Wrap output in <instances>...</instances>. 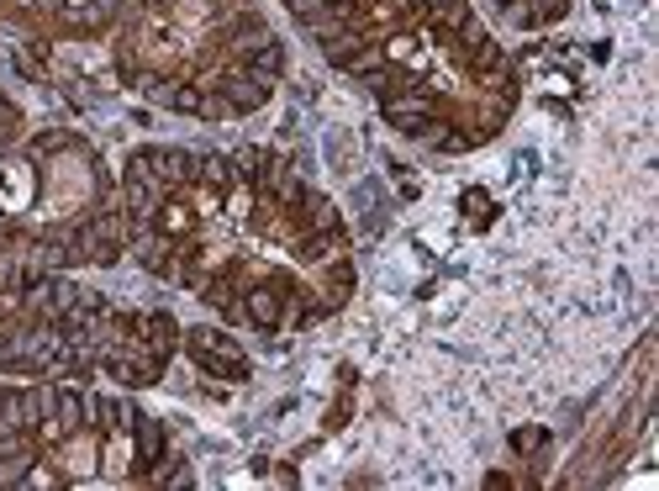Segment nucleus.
I'll return each instance as SVG.
<instances>
[{
	"mask_svg": "<svg viewBox=\"0 0 659 491\" xmlns=\"http://www.w3.org/2000/svg\"><path fill=\"white\" fill-rule=\"evenodd\" d=\"M85 191H90V174H85V164H79V159L53 164V201H48V211H53V217L75 211V206L85 201Z\"/></svg>",
	"mask_w": 659,
	"mask_h": 491,
	"instance_id": "1",
	"label": "nucleus"
},
{
	"mask_svg": "<svg viewBox=\"0 0 659 491\" xmlns=\"http://www.w3.org/2000/svg\"><path fill=\"white\" fill-rule=\"evenodd\" d=\"M0 191H5V201L11 206H27V196H32V174H27L22 164H5V169H0Z\"/></svg>",
	"mask_w": 659,
	"mask_h": 491,
	"instance_id": "2",
	"label": "nucleus"
},
{
	"mask_svg": "<svg viewBox=\"0 0 659 491\" xmlns=\"http://www.w3.org/2000/svg\"><path fill=\"white\" fill-rule=\"evenodd\" d=\"M90 460H95V450H90V444H85V439H79V444H69V450H64V465H69V470H75V476H90V470H95V465H90Z\"/></svg>",
	"mask_w": 659,
	"mask_h": 491,
	"instance_id": "3",
	"label": "nucleus"
},
{
	"mask_svg": "<svg viewBox=\"0 0 659 491\" xmlns=\"http://www.w3.org/2000/svg\"><path fill=\"white\" fill-rule=\"evenodd\" d=\"M127 460H132V444H127V439H117V444L106 450V470H111V476H121V470H127Z\"/></svg>",
	"mask_w": 659,
	"mask_h": 491,
	"instance_id": "4",
	"label": "nucleus"
},
{
	"mask_svg": "<svg viewBox=\"0 0 659 491\" xmlns=\"http://www.w3.org/2000/svg\"><path fill=\"white\" fill-rule=\"evenodd\" d=\"M254 317H264V323L274 317V296L270 290H254Z\"/></svg>",
	"mask_w": 659,
	"mask_h": 491,
	"instance_id": "5",
	"label": "nucleus"
},
{
	"mask_svg": "<svg viewBox=\"0 0 659 491\" xmlns=\"http://www.w3.org/2000/svg\"><path fill=\"white\" fill-rule=\"evenodd\" d=\"M185 222H191V217H185V206H164V228H169V233H180Z\"/></svg>",
	"mask_w": 659,
	"mask_h": 491,
	"instance_id": "6",
	"label": "nucleus"
},
{
	"mask_svg": "<svg viewBox=\"0 0 659 491\" xmlns=\"http://www.w3.org/2000/svg\"><path fill=\"white\" fill-rule=\"evenodd\" d=\"M180 16H185V22H200V16H206V0H180Z\"/></svg>",
	"mask_w": 659,
	"mask_h": 491,
	"instance_id": "7",
	"label": "nucleus"
},
{
	"mask_svg": "<svg viewBox=\"0 0 659 491\" xmlns=\"http://www.w3.org/2000/svg\"><path fill=\"white\" fill-rule=\"evenodd\" d=\"M5 412H11V397H0V417H5Z\"/></svg>",
	"mask_w": 659,
	"mask_h": 491,
	"instance_id": "8",
	"label": "nucleus"
}]
</instances>
